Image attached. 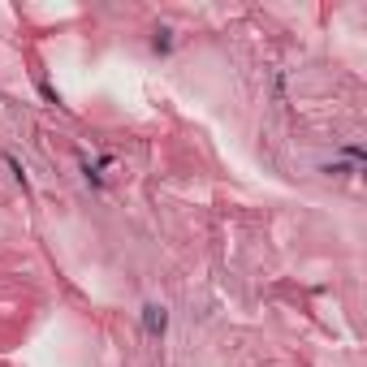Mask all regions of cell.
I'll return each instance as SVG.
<instances>
[{
	"instance_id": "1",
	"label": "cell",
	"mask_w": 367,
	"mask_h": 367,
	"mask_svg": "<svg viewBox=\"0 0 367 367\" xmlns=\"http://www.w3.org/2000/svg\"><path fill=\"white\" fill-rule=\"evenodd\" d=\"M143 320H147V333H164V311L160 307H143Z\"/></svg>"
}]
</instances>
